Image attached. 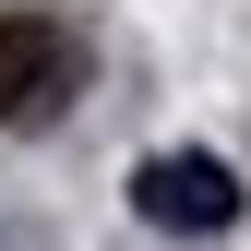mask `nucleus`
<instances>
[{
	"instance_id": "2",
	"label": "nucleus",
	"mask_w": 251,
	"mask_h": 251,
	"mask_svg": "<svg viewBox=\"0 0 251 251\" xmlns=\"http://www.w3.org/2000/svg\"><path fill=\"white\" fill-rule=\"evenodd\" d=\"M132 215L179 227V239H215V227H239V168L227 155H144L132 168Z\"/></svg>"
},
{
	"instance_id": "1",
	"label": "nucleus",
	"mask_w": 251,
	"mask_h": 251,
	"mask_svg": "<svg viewBox=\"0 0 251 251\" xmlns=\"http://www.w3.org/2000/svg\"><path fill=\"white\" fill-rule=\"evenodd\" d=\"M72 96H84V36L60 12H0V120L48 132Z\"/></svg>"
}]
</instances>
